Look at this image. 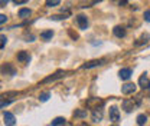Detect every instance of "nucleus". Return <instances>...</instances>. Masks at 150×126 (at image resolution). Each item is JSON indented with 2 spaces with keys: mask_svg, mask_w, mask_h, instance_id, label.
I'll return each mask as SVG.
<instances>
[{
  "mask_svg": "<svg viewBox=\"0 0 150 126\" xmlns=\"http://www.w3.org/2000/svg\"><path fill=\"white\" fill-rule=\"evenodd\" d=\"M105 63V59H95L91 62H87L85 65L81 66V69H93V68H98V66H103Z\"/></svg>",
  "mask_w": 150,
  "mask_h": 126,
  "instance_id": "nucleus-1",
  "label": "nucleus"
},
{
  "mask_svg": "<svg viewBox=\"0 0 150 126\" xmlns=\"http://www.w3.org/2000/svg\"><path fill=\"white\" fill-rule=\"evenodd\" d=\"M3 120H4V125L6 126H15V115L10 113V112H6L4 116H3Z\"/></svg>",
  "mask_w": 150,
  "mask_h": 126,
  "instance_id": "nucleus-2",
  "label": "nucleus"
},
{
  "mask_svg": "<svg viewBox=\"0 0 150 126\" xmlns=\"http://www.w3.org/2000/svg\"><path fill=\"white\" fill-rule=\"evenodd\" d=\"M76 23H78L79 29H82V30H85L88 27V19H87V16H84V15L76 16Z\"/></svg>",
  "mask_w": 150,
  "mask_h": 126,
  "instance_id": "nucleus-3",
  "label": "nucleus"
},
{
  "mask_svg": "<svg viewBox=\"0 0 150 126\" xmlns=\"http://www.w3.org/2000/svg\"><path fill=\"white\" fill-rule=\"evenodd\" d=\"M110 120L115 122V123L120 120V112H118V108H117V106H111V108H110Z\"/></svg>",
  "mask_w": 150,
  "mask_h": 126,
  "instance_id": "nucleus-4",
  "label": "nucleus"
},
{
  "mask_svg": "<svg viewBox=\"0 0 150 126\" xmlns=\"http://www.w3.org/2000/svg\"><path fill=\"white\" fill-rule=\"evenodd\" d=\"M65 76V72H62V70H59V72H56L55 74H52V76H48V77H45L43 80H42V83H48V82H54L56 79H61V77H64Z\"/></svg>",
  "mask_w": 150,
  "mask_h": 126,
  "instance_id": "nucleus-5",
  "label": "nucleus"
},
{
  "mask_svg": "<svg viewBox=\"0 0 150 126\" xmlns=\"http://www.w3.org/2000/svg\"><path fill=\"white\" fill-rule=\"evenodd\" d=\"M121 92H123L124 95H131V93L136 92V85H134V83H126V85H123Z\"/></svg>",
  "mask_w": 150,
  "mask_h": 126,
  "instance_id": "nucleus-6",
  "label": "nucleus"
},
{
  "mask_svg": "<svg viewBox=\"0 0 150 126\" xmlns=\"http://www.w3.org/2000/svg\"><path fill=\"white\" fill-rule=\"evenodd\" d=\"M139 86L143 88V89H149L150 88V80H149V77L146 76V73H144L143 76H140V79H139Z\"/></svg>",
  "mask_w": 150,
  "mask_h": 126,
  "instance_id": "nucleus-7",
  "label": "nucleus"
},
{
  "mask_svg": "<svg viewBox=\"0 0 150 126\" xmlns=\"http://www.w3.org/2000/svg\"><path fill=\"white\" fill-rule=\"evenodd\" d=\"M131 74H133V70H131V69H129V68L121 69V70H120V73H118V76H120L123 80H129V79L131 77Z\"/></svg>",
  "mask_w": 150,
  "mask_h": 126,
  "instance_id": "nucleus-8",
  "label": "nucleus"
},
{
  "mask_svg": "<svg viewBox=\"0 0 150 126\" xmlns=\"http://www.w3.org/2000/svg\"><path fill=\"white\" fill-rule=\"evenodd\" d=\"M1 73H3V74H10V76H12V74L16 73V70H15V68H13L10 63H7V65H3V66H1Z\"/></svg>",
  "mask_w": 150,
  "mask_h": 126,
  "instance_id": "nucleus-9",
  "label": "nucleus"
},
{
  "mask_svg": "<svg viewBox=\"0 0 150 126\" xmlns=\"http://www.w3.org/2000/svg\"><path fill=\"white\" fill-rule=\"evenodd\" d=\"M103 119V110L101 109H98V108H95L93 110V122H100Z\"/></svg>",
  "mask_w": 150,
  "mask_h": 126,
  "instance_id": "nucleus-10",
  "label": "nucleus"
},
{
  "mask_svg": "<svg viewBox=\"0 0 150 126\" xmlns=\"http://www.w3.org/2000/svg\"><path fill=\"white\" fill-rule=\"evenodd\" d=\"M134 106H136V105L133 103V100H129V99H124V100H123V109H124L127 113H130L131 110L134 109Z\"/></svg>",
  "mask_w": 150,
  "mask_h": 126,
  "instance_id": "nucleus-11",
  "label": "nucleus"
},
{
  "mask_svg": "<svg viewBox=\"0 0 150 126\" xmlns=\"http://www.w3.org/2000/svg\"><path fill=\"white\" fill-rule=\"evenodd\" d=\"M18 60L20 63H28V62L30 60V56H29V53H26V52H19Z\"/></svg>",
  "mask_w": 150,
  "mask_h": 126,
  "instance_id": "nucleus-12",
  "label": "nucleus"
},
{
  "mask_svg": "<svg viewBox=\"0 0 150 126\" xmlns=\"http://www.w3.org/2000/svg\"><path fill=\"white\" fill-rule=\"evenodd\" d=\"M112 33H114L117 37H124L126 36V30H124V27H121V26H115V27L112 29Z\"/></svg>",
  "mask_w": 150,
  "mask_h": 126,
  "instance_id": "nucleus-13",
  "label": "nucleus"
},
{
  "mask_svg": "<svg viewBox=\"0 0 150 126\" xmlns=\"http://www.w3.org/2000/svg\"><path fill=\"white\" fill-rule=\"evenodd\" d=\"M52 36H54V32L52 30H45V32L40 33V39L42 40H51Z\"/></svg>",
  "mask_w": 150,
  "mask_h": 126,
  "instance_id": "nucleus-14",
  "label": "nucleus"
},
{
  "mask_svg": "<svg viewBox=\"0 0 150 126\" xmlns=\"http://www.w3.org/2000/svg\"><path fill=\"white\" fill-rule=\"evenodd\" d=\"M30 15H32V12H30L29 9H20V10H19V17L25 19V17H29Z\"/></svg>",
  "mask_w": 150,
  "mask_h": 126,
  "instance_id": "nucleus-15",
  "label": "nucleus"
},
{
  "mask_svg": "<svg viewBox=\"0 0 150 126\" xmlns=\"http://www.w3.org/2000/svg\"><path fill=\"white\" fill-rule=\"evenodd\" d=\"M146 122H147V116H146V115L142 113V115L137 116V123H139L140 126H144L146 125Z\"/></svg>",
  "mask_w": 150,
  "mask_h": 126,
  "instance_id": "nucleus-16",
  "label": "nucleus"
},
{
  "mask_svg": "<svg viewBox=\"0 0 150 126\" xmlns=\"http://www.w3.org/2000/svg\"><path fill=\"white\" fill-rule=\"evenodd\" d=\"M64 123H65V118H61V116H59V118H55V119L52 120L51 125L52 126H59V125H64Z\"/></svg>",
  "mask_w": 150,
  "mask_h": 126,
  "instance_id": "nucleus-17",
  "label": "nucleus"
},
{
  "mask_svg": "<svg viewBox=\"0 0 150 126\" xmlns=\"http://www.w3.org/2000/svg\"><path fill=\"white\" fill-rule=\"evenodd\" d=\"M74 116L75 118H87V112L85 110H81V109L79 110H75Z\"/></svg>",
  "mask_w": 150,
  "mask_h": 126,
  "instance_id": "nucleus-18",
  "label": "nucleus"
},
{
  "mask_svg": "<svg viewBox=\"0 0 150 126\" xmlns=\"http://www.w3.org/2000/svg\"><path fill=\"white\" fill-rule=\"evenodd\" d=\"M49 96H51V95H49V92L40 93V95H39V100H40V102H46V100L49 99Z\"/></svg>",
  "mask_w": 150,
  "mask_h": 126,
  "instance_id": "nucleus-19",
  "label": "nucleus"
},
{
  "mask_svg": "<svg viewBox=\"0 0 150 126\" xmlns=\"http://www.w3.org/2000/svg\"><path fill=\"white\" fill-rule=\"evenodd\" d=\"M61 3V0H46V6L48 7H54V6H58Z\"/></svg>",
  "mask_w": 150,
  "mask_h": 126,
  "instance_id": "nucleus-20",
  "label": "nucleus"
},
{
  "mask_svg": "<svg viewBox=\"0 0 150 126\" xmlns=\"http://www.w3.org/2000/svg\"><path fill=\"white\" fill-rule=\"evenodd\" d=\"M6 42H7V39H6V36H0V49H3L4 47V45H6Z\"/></svg>",
  "mask_w": 150,
  "mask_h": 126,
  "instance_id": "nucleus-21",
  "label": "nucleus"
},
{
  "mask_svg": "<svg viewBox=\"0 0 150 126\" xmlns=\"http://www.w3.org/2000/svg\"><path fill=\"white\" fill-rule=\"evenodd\" d=\"M144 20L150 23V10H146V12H144Z\"/></svg>",
  "mask_w": 150,
  "mask_h": 126,
  "instance_id": "nucleus-22",
  "label": "nucleus"
},
{
  "mask_svg": "<svg viewBox=\"0 0 150 126\" xmlns=\"http://www.w3.org/2000/svg\"><path fill=\"white\" fill-rule=\"evenodd\" d=\"M29 0H13V3L15 4H25V3H28Z\"/></svg>",
  "mask_w": 150,
  "mask_h": 126,
  "instance_id": "nucleus-23",
  "label": "nucleus"
},
{
  "mask_svg": "<svg viewBox=\"0 0 150 126\" xmlns=\"http://www.w3.org/2000/svg\"><path fill=\"white\" fill-rule=\"evenodd\" d=\"M7 22V17L4 16V15H0V24H3V23H6Z\"/></svg>",
  "mask_w": 150,
  "mask_h": 126,
  "instance_id": "nucleus-24",
  "label": "nucleus"
},
{
  "mask_svg": "<svg viewBox=\"0 0 150 126\" xmlns=\"http://www.w3.org/2000/svg\"><path fill=\"white\" fill-rule=\"evenodd\" d=\"M51 19H54V20H61V19H67L65 16H58V15H55V16H52Z\"/></svg>",
  "mask_w": 150,
  "mask_h": 126,
  "instance_id": "nucleus-25",
  "label": "nucleus"
},
{
  "mask_svg": "<svg viewBox=\"0 0 150 126\" xmlns=\"http://www.w3.org/2000/svg\"><path fill=\"white\" fill-rule=\"evenodd\" d=\"M7 3H9V0H0V4H1V6H6Z\"/></svg>",
  "mask_w": 150,
  "mask_h": 126,
  "instance_id": "nucleus-26",
  "label": "nucleus"
},
{
  "mask_svg": "<svg viewBox=\"0 0 150 126\" xmlns=\"http://www.w3.org/2000/svg\"><path fill=\"white\" fill-rule=\"evenodd\" d=\"M112 126H117V125H112Z\"/></svg>",
  "mask_w": 150,
  "mask_h": 126,
  "instance_id": "nucleus-27",
  "label": "nucleus"
},
{
  "mask_svg": "<svg viewBox=\"0 0 150 126\" xmlns=\"http://www.w3.org/2000/svg\"><path fill=\"white\" fill-rule=\"evenodd\" d=\"M149 96H150V92H149Z\"/></svg>",
  "mask_w": 150,
  "mask_h": 126,
  "instance_id": "nucleus-28",
  "label": "nucleus"
}]
</instances>
